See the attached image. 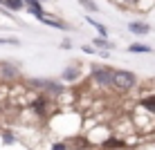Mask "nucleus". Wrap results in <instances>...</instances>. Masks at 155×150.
<instances>
[{
	"instance_id": "6",
	"label": "nucleus",
	"mask_w": 155,
	"mask_h": 150,
	"mask_svg": "<svg viewBox=\"0 0 155 150\" xmlns=\"http://www.w3.org/2000/svg\"><path fill=\"white\" fill-rule=\"evenodd\" d=\"M58 78H61L65 85L79 83V81L83 78V69H81V65H77V63H74V65H68V67L61 72V76H58Z\"/></svg>"
},
{
	"instance_id": "16",
	"label": "nucleus",
	"mask_w": 155,
	"mask_h": 150,
	"mask_svg": "<svg viewBox=\"0 0 155 150\" xmlns=\"http://www.w3.org/2000/svg\"><path fill=\"white\" fill-rule=\"evenodd\" d=\"M0 137H2L5 146H14V143H16V135H14V132H9V130H2V132H0Z\"/></svg>"
},
{
	"instance_id": "10",
	"label": "nucleus",
	"mask_w": 155,
	"mask_h": 150,
	"mask_svg": "<svg viewBox=\"0 0 155 150\" xmlns=\"http://www.w3.org/2000/svg\"><path fill=\"white\" fill-rule=\"evenodd\" d=\"M140 108H142V110H146L148 114H155V92L144 94V96H142V99H140Z\"/></svg>"
},
{
	"instance_id": "2",
	"label": "nucleus",
	"mask_w": 155,
	"mask_h": 150,
	"mask_svg": "<svg viewBox=\"0 0 155 150\" xmlns=\"http://www.w3.org/2000/svg\"><path fill=\"white\" fill-rule=\"evenodd\" d=\"M140 85V76L130 69H115L113 72V92L115 94H130Z\"/></svg>"
},
{
	"instance_id": "22",
	"label": "nucleus",
	"mask_w": 155,
	"mask_h": 150,
	"mask_svg": "<svg viewBox=\"0 0 155 150\" xmlns=\"http://www.w3.org/2000/svg\"><path fill=\"white\" fill-rule=\"evenodd\" d=\"M70 47H72L70 40H63V43H61V49H70Z\"/></svg>"
},
{
	"instance_id": "5",
	"label": "nucleus",
	"mask_w": 155,
	"mask_h": 150,
	"mask_svg": "<svg viewBox=\"0 0 155 150\" xmlns=\"http://www.w3.org/2000/svg\"><path fill=\"white\" fill-rule=\"evenodd\" d=\"M50 105H52V99H47V96H43V94H36L34 99L29 101V108L36 116H47L50 114Z\"/></svg>"
},
{
	"instance_id": "15",
	"label": "nucleus",
	"mask_w": 155,
	"mask_h": 150,
	"mask_svg": "<svg viewBox=\"0 0 155 150\" xmlns=\"http://www.w3.org/2000/svg\"><path fill=\"white\" fill-rule=\"evenodd\" d=\"M77 2L81 5V7H83L88 14H97V11H99V5L94 2V0H77Z\"/></svg>"
},
{
	"instance_id": "7",
	"label": "nucleus",
	"mask_w": 155,
	"mask_h": 150,
	"mask_svg": "<svg viewBox=\"0 0 155 150\" xmlns=\"http://www.w3.org/2000/svg\"><path fill=\"white\" fill-rule=\"evenodd\" d=\"M99 148H101V150H128L130 146H128L121 137H115V135H113V137H106L104 141L99 143Z\"/></svg>"
},
{
	"instance_id": "21",
	"label": "nucleus",
	"mask_w": 155,
	"mask_h": 150,
	"mask_svg": "<svg viewBox=\"0 0 155 150\" xmlns=\"http://www.w3.org/2000/svg\"><path fill=\"white\" fill-rule=\"evenodd\" d=\"M133 150H155V143H144L140 148H133Z\"/></svg>"
},
{
	"instance_id": "4",
	"label": "nucleus",
	"mask_w": 155,
	"mask_h": 150,
	"mask_svg": "<svg viewBox=\"0 0 155 150\" xmlns=\"http://www.w3.org/2000/svg\"><path fill=\"white\" fill-rule=\"evenodd\" d=\"M23 78L18 63L12 61H0V83H18Z\"/></svg>"
},
{
	"instance_id": "23",
	"label": "nucleus",
	"mask_w": 155,
	"mask_h": 150,
	"mask_svg": "<svg viewBox=\"0 0 155 150\" xmlns=\"http://www.w3.org/2000/svg\"><path fill=\"white\" fill-rule=\"evenodd\" d=\"M0 112H2V101H0Z\"/></svg>"
},
{
	"instance_id": "8",
	"label": "nucleus",
	"mask_w": 155,
	"mask_h": 150,
	"mask_svg": "<svg viewBox=\"0 0 155 150\" xmlns=\"http://www.w3.org/2000/svg\"><path fill=\"white\" fill-rule=\"evenodd\" d=\"M128 31L135 36H148L151 34V25L144 23V20H133V23H128Z\"/></svg>"
},
{
	"instance_id": "11",
	"label": "nucleus",
	"mask_w": 155,
	"mask_h": 150,
	"mask_svg": "<svg viewBox=\"0 0 155 150\" xmlns=\"http://www.w3.org/2000/svg\"><path fill=\"white\" fill-rule=\"evenodd\" d=\"M92 47L97 49V54H99V52H110L115 45H113V43H110L108 38H104V36H97V38L92 40Z\"/></svg>"
},
{
	"instance_id": "18",
	"label": "nucleus",
	"mask_w": 155,
	"mask_h": 150,
	"mask_svg": "<svg viewBox=\"0 0 155 150\" xmlns=\"http://www.w3.org/2000/svg\"><path fill=\"white\" fill-rule=\"evenodd\" d=\"M50 150H70V141H54Z\"/></svg>"
},
{
	"instance_id": "24",
	"label": "nucleus",
	"mask_w": 155,
	"mask_h": 150,
	"mask_svg": "<svg viewBox=\"0 0 155 150\" xmlns=\"http://www.w3.org/2000/svg\"><path fill=\"white\" fill-rule=\"evenodd\" d=\"M128 150H133V148H128Z\"/></svg>"
},
{
	"instance_id": "19",
	"label": "nucleus",
	"mask_w": 155,
	"mask_h": 150,
	"mask_svg": "<svg viewBox=\"0 0 155 150\" xmlns=\"http://www.w3.org/2000/svg\"><path fill=\"white\" fill-rule=\"evenodd\" d=\"M121 5H126V7H130V9H140L142 0H121Z\"/></svg>"
},
{
	"instance_id": "20",
	"label": "nucleus",
	"mask_w": 155,
	"mask_h": 150,
	"mask_svg": "<svg viewBox=\"0 0 155 150\" xmlns=\"http://www.w3.org/2000/svg\"><path fill=\"white\" fill-rule=\"evenodd\" d=\"M81 49L85 52V54H97V49H94V47H92V45H83V47H81Z\"/></svg>"
},
{
	"instance_id": "17",
	"label": "nucleus",
	"mask_w": 155,
	"mask_h": 150,
	"mask_svg": "<svg viewBox=\"0 0 155 150\" xmlns=\"http://www.w3.org/2000/svg\"><path fill=\"white\" fill-rule=\"evenodd\" d=\"M0 45H20L16 36H0Z\"/></svg>"
},
{
	"instance_id": "12",
	"label": "nucleus",
	"mask_w": 155,
	"mask_h": 150,
	"mask_svg": "<svg viewBox=\"0 0 155 150\" xmlns=\"http://www.w3.org/2000/svg\"><path fill=\"white\" fill-rule=\"evenodd\" d=\"M41 23L50 25V27H54V29H63V31H68V29H70V25H65L63 20H56V18H52V16H47V14L41 18Z\"/></svg>"
},
{
	"instance_id": "9",
	"label": "nucleus",
	"mask_w": 155,
	"mask_h": 150,
	"mask_svg": "<svg viewBox=\"0 0 155 150\" xmlns=\"http://www.w3.org/2000/svg\"><path fill=\"white\" fill-rule=\"evenodd\" d=\"M25 9H27L34 18H38V20L45 16V9H43V2H41V0H25Z\"/></svg>"
},
{
	"instance_id": "14",
	"label": "nucleus",
	"mask_w": 155,
	"mask_h": 150,
	"mask_svg": "<svg viewBox=\"0 0 155 150\" xmlns=\"http://www.w3.org/2000/svg\"><path fill=\"white\" fill-rule=\"evenodd\" d=\"M85 20H88V25H92V27H94V29L99 31V36H104V38H108V29H106V25H104V23H97V20H94V18H90V16H88V18H85Z\"/></svg>"
},
{
	"instance_id": "3",
	"label": "nucleus",
	"mask_w": 155,
	"mask_h": 150,
	"mask_svg": "<svg viewBox=\"0 0 155 150\" xmlns=\"http://www.w3.org/2000/svg\"><path fill=\"white\" fill-rule=\"evenodd\" d=\"M113 72L115 69L108 67V65H94L88 74V81L97 90H101V92L104 90H113Z\"/></svg>"
},
{
	"instance_id": "25",
	"label": "nucleus",
	"mask_w": 155,
	"mask_h": 150,
	"mask_svg": "<svg viewBox=\"0 0 155 150\" xmlns=\"http://www.w3.org/2000/svg\"><path fill=\"white\" fill-rule=\"evenodd\" d=\"M41 2H43V0H41Z\"/></svg>"
},
{
	"instance_id": "13",
	"label": "nucleus",
	"mask_w": 155,
	"mask_h": 150,
	"mask_svg": "<svg viewBox=\"0 0 155 150\" xmlns=\"http://www.w3.org/2000/svg\"><path fill=\"white\" fill-rule=\"evenodd\" d=\"M128 52H130V54H151L153 47L151 45H142V43H133V45H128Z\"/></svg>"
},
{
	"instance_id": "1",
	"label": "nucleus",
	"mask_w": 155,
	"mask_h": 150,
	"mask_svg": "<svg viewBox=\"0 0 155 150\" xmlns=\"http://www.w3.org/2000/svg\"><path fill=\"white\" fill-rule=\"evenodd\" d=\"M27 90H31L34 94H43L47 99H58L68 92V85L61 81V78H45V76H34V78H27L25 81Z\"/></svg>"
}]
</instances>
